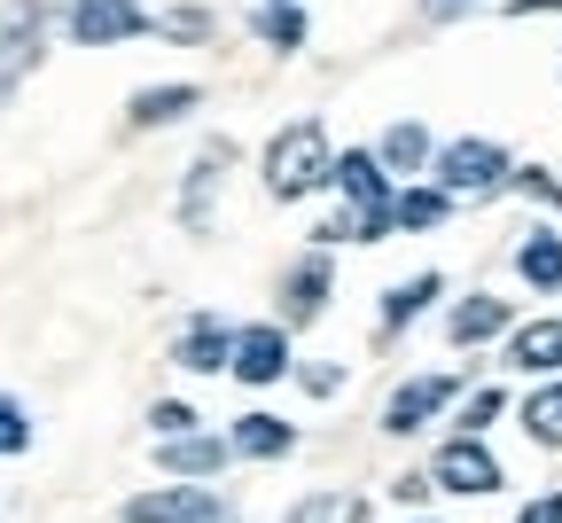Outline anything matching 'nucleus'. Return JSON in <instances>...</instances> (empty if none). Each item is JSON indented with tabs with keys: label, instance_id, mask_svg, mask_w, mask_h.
<instances>
[{
	"label": "nucleus",
	"instance_id": "9b49d317",
	"mask_svg": "<svg viewBox=\"0 0 562 523\" xmlns=\"http://www.w3.org/2000/svg\"><path fill=\"white\" fill-rule=\"evenodd\" d=\"M220 165H227V148H203V157L188 165V180H180V227H188V235L211 227V203H220Z\"/></svg>",
	"mask_w": 562,
	"mask_h": 523
},
{
	"label": "nucleus",
	"instance_id": "f03ea898",
	"mask_svg": "<svg viewBox=\"0 0 562 523\" xmlns=\"http://www.w3.org/2000/svg\"><path fill=\"white\" fill-rule=\"evenodd\" d=\"M336 188H344V203H351V227H360V243H383L391 235V173L368 157V148H351V157H336V173H328Z\"/></svg>",
	"mask_w": 562,
	"mask_h": 523
},
{
	"label": "nucleus",
	"instance_id": "7ed1b4c3",
	"mask_svg": "<svg viewBox=\"0 0 562 523\" xmlns=\"http://www.w3.org/2000/svg\"><path fill=\"white\" fill-rule=\"evenodd\" d=\"M40 55H47V9L40 0H9V9H0V102L32 79Z\"/></svg>",
	"mask_w": 562,
	"mask_h": 523
},
{
	"label": "nucleus",
	"instance_id": "bb28decb",
	"mask_svg": "<svg viewBox=\"0 0 562 523\" xmlns=\"http://www.w3.org/2000/svg\"><path fill=\"white\" fill-rule=\"evenodd\" d=\"M165 32H172V40H203V32H211V16H203V9H172V16H165Z\"/></svg>",
	"mask_w": 562,
	"mask_h": 523
},
{
	"label": "nucleus",
	"instance_id": "4be33fe9",
	"mask_svg": "<svg viewBox=\"0 0 562 523\" xmlns=\"http://www.w3.org/2000/svg\"><path fill=\"white\" fill-rule=\"evenodd\" d=\"M524 430H531V445H562V383L524 399Z\"/></svg>",
	"mask_w": 562,
	"mask_h": 523
},
{
	"label": "nucleus",
	"instance_id": "aec40b11",
	"mask_svg": "<svg viewBox=\"0 0 562 523\" xmlns=\"http://www.w3.org/2000/svg\"><path fill=\"white\" fill-rule=\"evenodd\" d=\"M516 274H524L531 289H562V235H547V227H539V235L516 251Z\"/></svg>",
	"mask_w": 562,
	"mask_h": 523
},
{
	"label": "nucleus",
	"instance_id": "72a5a7b5",
	"mask_svg": "<svg viewBox=\"0 0 562 523\" xmlns=\"http://www.w3.org/2000/svg\"><path fill=\"white\" fill-rule=\"evenodd\" d=\"M266 9H297V0H266Z\"/></svg>",
	"mask_w": 562,
	"mask_h": 523
},
{
	"label": "nucleus",
	"instance_id": "1a4fd4ad",
	"mask_svg": "<svg viewBox=\"0 0 562 523\" xmlns=\"http://www.w3.org/2000/svg\"><path fill=\"white\" fill-rule=\"evenodd\" d=\"M235 376L243 383H281V376H290V336H281V329H235Z\"/></svg>",
	"mask_w": 562,
	"mask_h": 523
},
{
	"label": "nucleus",
	"instance_id": "473e14b6",
	"mask_svg": "<svg viewBox=\"0 0 562 523\" xmlns=\"http://www.w3.org/2000/svg\"><path fill=\"white\" fill-rule=\"evenodd\" d=\"M547 9H562V0H516V16H547Z\"/></svg>",
	"mask_w": 562,
	"mask_h": 523
},
{
	"label": "nucleus",
	"instance_id": "a878e982",
	"mask_svg": "<svg viewBox=\"0 0 562 523\" xmlns=\"http://www.w3.org/2000/svg\"><path fill=\"white\" fill-rule=\"evenodd\" d=\"M149 430H157V437H188V430H195V407L165 399V407H149Z\"/></svg>",
	"mask_w": 562,
	"mask_h": 523
},
{
	"label": "nucleus",
	"instance_id": "dca6fc26",
	"mask_svg": "<svg viewBox=\"0 0 562 523\" xmlns=\"http://www.w3.org/2000/svg\"><path fill=\"white\" fill-rule=\"evenodd\" d=\"M195 102H203L195 87H140V94H133V125H140V133H149V125H180Z\"/></svg>",
	"mask_w": 562,
	"mask_h": 523
},
{
	"label": "nucleus",
	"instance_id": "2eb2a0df",
	"mask_svg": "<svg viewBox=\"0 0 562 523\" xmlns=\"http://www.w3.org/2000/svg\"><path fill=\"white\" fill-rule=\"evenodd\" d=\"M157 461H165L172 477H220V469H227V437H195V430H188V437H165Z\"/></svg>",
	"mask_w": 562,
	"mask_h": 523
},
{
	"label": "nucleus",
	"instance_id": "f257e3e1",
	"mask_svg": "<svg viewBox=\"0 0 562 523\" xmlns=\"http://www.w3.org/2000/svg\"><path fill=\"white\" fill-rule=\"evenodd\" d=\"M328 173H336V148H328L321 118H297V125L273 133V148H266V196L297 203V196L328 188Z\"/></svg>",
	"mask_w": 562,
	"mask_h": 523
},
{
	"label": "nucleus",
	"instance_id": "39448f33",
	"mask_svg": "<svg viewBox=\"0 0 562 523\" xmlns=\"http://www.w3.org/2000/svg\"><path fill=\"white\" fill-rule=\"evenodd\" d=\"M430 485L484 500V492H501V461H492V445H484V437H453V445H438V461H430Z\"/></svg>",
	"mask_w": 562,
	"mask_h": 523
},
{
	"label": "nucleus",
	"instance_id": "f3484780",
	"mask_svg": "<svg viewBox=\"0 0 562 523\" xmlns=\"http://www.w3.org/2000/svg\"><path fill=\"white\" fill-rule=\"evenodd\" d=\"M375 165H383V173H422V165H430V133H422L414 118H406V125H391V133H383V148H375Z\"/></svg>",
	"mask_w": 562,
	"mask_h": 523
},
{
	"label": "nucleus",
	"instance_id": "a211bd4d",
	"mask_svg": "<svg viewBox=\"0 0 562 523\" xmlns=\"http://www.w3.org/2000/svg\"><path fill=\"white\" fill-rule=\"evenodd\" d=\"M438 289H446L438 274H414V281H398V289L383 297V336H398L414 313H430V297H438Z\"/></svg>",
	"mask_w": 562,
	"mask_h": 523
},
{
	"label": "nucleus",
	"instance_id": "cd10ccee",
	"mask_svg": "<svg viewBox=\"0 0 562 523\" xmlns=\"http://www.w3.org/2000/svg\"><path fill=\"white\" fill-rule=\"evenodd\" d=\"M516 188H524V196H539L547 211H562V180H547V173H516Z\"/></svg>",
	"mask_w": 562,
	"mask_h": 523
},
{
	"label": "nucleus",
	"instance_id": "423d86ee",
	"mask_svg": "<svg viewBox=\"0 0 562 523\" xmlns=\"http://www.w3.org/2000/svg\"><path fill=\"white\" fill-rule=\"evenodd\" d=\"M63 24H70V40H79V47H117V40H133V32H149L140 0H70Z\"/></svg>",
	"mask_w": 562,
	"mask_h": 523
},
{
	"label": "nucleus",
	"instance_id": "9d476101",
	"mask_svg": "<svg viewBox=\"0 0 562 523\" xmlns=\"http://www.w3.org/2000/svg\"><path fill=\"white\" fill-rule=\"evenodd\" d=\"M328 289H336L328 258H321V251H313V258H297V266H290V281H281V321H321Z\"/></svg>",
	"mask_w": 562,
	"mask_h": 523
},
{
	"label": "nucleus",
	"instance_id": "20e7f679",
	"mask_svg": "<svg viewBox=\"0 0 562 523\" xmlns=\"http://www.w3.org/2000/svg\"><path fill=\"white\" fill-rule=\"evenodd\" d=\"M508 148L501 141H446L438 148V188L446 196H492V188H508Z\"/></svg>",
	"mask_w": 562,
	"mask_h": 523
},
{
	"label": "nucleus",
	"instance_id": "b1692460",
	"mask_svg": "<svg viewBox=\"0 0 562 523\" xmlns=\"http://www.w3.org/2000/svg\"><path fill=\"white\" fill-rule=\"evenodd\" d=\"M258 32H266L273 47H305V16H297V9H258Z\"/></svg>",
	"mask_w": 562,
	"mask_h": 523
},
{
	"label": "nucleus",
	"instance_id": "4468645a",
	"mask_svg": "<svg viewBox=\"0 0 562 523\" xmlns=\"http://www.w3.org/2000/svg\"><path fill=\"white\" fill-rule=\"evenodd\" d=\"M508 367H524V376H562V321H531L508 336Z\"/></svg>",
	"mask_w": 562,
	"mask_h": 523
},
{
	"label": "nucleus",
	"instance_id": "393cba45",
	"mask_svg": "<svg viewBox=\"0 0 562 523\" xmlns=\"http://www.w3.org/2000/svg\"><path fill=\"white\" fill-rule=\"evenodd\" d=\"M24 445H32V422H24V407L9 391H0V454H24Z\"/></svg>",
	"mask_w": 562,
	"mask_h": 523
},
{
	"label": "nucleus",
	"instance_id": "6ab92c4d",
	"mask_svg": "<svg viewBox=\"0 0 562 523\" xmlns=\"http://www.w3.org/2000/svg\"><path fill=\"white\" fill-rule=\"evenodd\" d=\"M508 329V297H469V305H453V344H484Z\"/></svg>",
	"mask_w": 562,
	"mask_h": 523
},
{
	"label": "nucleus",
	"instance_id": "0eeeda50",
	"mask_svg": "<svg viewBox=\"0 0 562 523\" xmlns=\"http://www.w3.org/2000/svg\"><path fill=\"white\" fill-rule=\"evenodd\" d=\"M125 523H227V500L211 485H172V492L125 500Z\"/></svg>",
	"mask_w": 562,
	"mask_h": 523
},
{
	"label": "nucleus",
	"instance_id": "c85d7f7f",
	"mask_svg": "<svg viewBox=\"0 0 562 523\" xmlns=\"http://www.w3.org/2000/svg\"><path fill=\"white\" fill-rule=\"evenodd\" d=\"M516 523H562V492H539V500H531Z\"/></svg>",
	"mask_w": 562,
	"mask_h": 523
},
{
	"label": "nucleus",
	"instance_id": "c756f323",
	"mask_svg": "<svg viewBox=\"0 0 562 523\" xmlns=\"http://www.w3.org/2000/svg\"><path fill=\"white\" fill-rule=\"evenodd\" d=\"M328 515H336V500H328V492H313V500H297V508H290V523H328Z\"/></svg>",
	"mask_w": 562,
	"mask_h": 523
},
{
	"label": "nucleus",
	"instance_id": "7c9ffc66",
	"mask_svg": "<svg viewBox=\"0 0 562 523\" xmlns=\"http://www.w3.org/2000/svg\"><path fill=\"white\" fill-rule=\"evenodd\" d=\"M305 391H313V399H328V391H344V367H305Z\"/></svg>",
	"mask_w": 562,
	"mask_h": 523
},
{
	"label": "nucleus",
	"instance_id": "2f4dec72",
	"mask_svg": "<svg viewBox=\"0 0 562 523\" xmlns=\"http://www.w3.org/2000/svg\"><path fill=\"white\" fill-rule=\"evenodd\" d=\"M469 0H422V16H461Z\"/></svg>",
	"mask_w": 562,
	"mask_h": 523
},
{
	"label": "nucleus",
	"instance_id": "ddd939ff",
	"mask_svg": "<svg viewBox=\"0 0 562 523\" xmlns=\"http://www.w3.org/2000/svg\"><path fill=\"white\" fill-rule=\"evenodd\" d=\"M172 359L188 367V376H220V367L235 359V329H220V321H195V329H180Z\"/></svg>",
	"mask_w": 562,
	"mask_h": 523
},
{
	"label": "nucleus",
	"instance_id": "412c9836",
	"mask_svg": "<svg viewBox=\"0 0 562 523\" xmlns=\"http://www.w3.org/2000/svg\"><path fill=\"white\" fill-rule=\"evenodd\" d=\"M446 211H453V196H446V188H406V196L391 203V227H414V235H422V227H438Z\"/></svg>",
	"mask_w": 562,
	"mask_h": 523
},
{
	"label": "nucleus",
	"instance_id": "5701e85b",
	"mask_svg": "<svg viewBox=\"0 0 562 523\" xmlns=\"http://www.w3.org/2000/svg\"><path fill=\"white\" fill-rule=\"evenodd\" d=\"M501 407H508V391H492V383L469 391V399H461V437H484L492 422H501Z\"/></svg>",
	"mask_w": 562,
	"mask_h": 523
},
{
	"label": "nucleus",
	"instance_id": "6e6552de",
	"mask_svg": "<svg viewBox=\"0 0 562 523\" xmlns=\"http://www.w3.org/2000/svg\"><path fill=\"white\" fill-rule=\"evenodd\" d=\"M453 391H461L453 376H414V383H398V391H391V407H383V430H391V437H414L430 414H446V407H453Z\"/></svg>",
	"mask_w": 562,
	"mask_h": 523
},
{
	"label": "nucleus",
	"instance_id": "f8f14e48",
	"mask_svg": "<svg viewBox=\"0 0 562 523\" xmlns=\"http://www.w3.org/2000/svg\"><path fill=\"white\" fill-rule=\"evenodd\" d=\"M290 445H297V430L281 422V414H243L227 430V454H243V461H281Z\"/></svg>",
	"mask_w": 562,
	"mask_h": 523
}]
</instances>
